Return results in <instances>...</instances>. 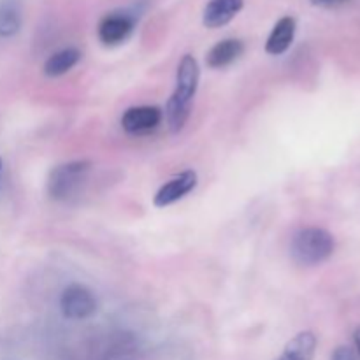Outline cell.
<instances>
[{"label": "cell", "mask_w": 360, "mask_h": 360, "mask_svg": "<svg viewBox=\"0 0 360 360\" xmlns=\"http://www.w3.org/2000/svg\"><path fill=\"white\" fill-rule=\"evenodd\" d=\"M200 69L195 56L185 55L176 70V88L165 105V120L172 132H179L190 116L193 97L197 94Z\"/></svg>", "instance_id": "cell-1"}, {"label": "cell", "mask_w": 360, "mask_h": 360, "mask_svg": "<svg viewBox=\"0 0 360 360\" xmlns=\"http://www.w3.org/2000/svg\"><path fill=\"white\" fill-rule=\"evenodd\" d=\"M334 248L336 243L330 232L320 227H308L295 232L290 243V255L299 266L313 267L329 260Z\"/></svg>", "instance_id": "cell-2"}, {"label": "cell", "mask_w": 360, "mask_h": 360, "mask_svg": "<svg viewBox=\"0 0 360 360\" xmlns=\"http://www.w3.org/2000/svg\"><path fill=\"white\" fill-rule=\"evenodd\" d=\"M91 164L88 160H74L56 165L48 178V193L53 200H69L84 185Z\"/></svg>", "instance_id": "cell-3"}, {"label": "cell", "mask_w": 360, "mask_h": 360, "mask_svg": "<svg viewBox=\"0 0 360 360\" xmlns=\"http://www.w3.org/2000/svg\"><path fill=\"white\" fill-rule=\"evenodd\" d=\"M60 309L67 320H86L97 311V299L91 294L90 288L72 283L62 292Z\"/></svg>", "instance_id": "cell-4"}, {"label": "cell", "mask_w": 360, "mask_h": 360, "mask_svg": "<svg viewBox=\"0 0 360 360\" xmlns=\"http://www.w3.org/2000/svg\"><path fill=\"white\" fill-rule=\"evenodd\" d=\"M136 18L127 11H112L105 14L97 27L98 41L104 46H118L132 35Z\"/></svg>", "instance_id": "cell-5"}, {"label": "cell", "mask_w": 360, "mask_h": 360, "mask_svg": "<svg viewBox=\"0 0 360 360\" xmlns=\"http://www.w3.org/2000/svg\"><path fill=\"white\" fill-rule=\"evenodd\" d=\"M164 112L157 105H136L129 108L122 116V129L127 134L143 136L158 129L162 123Z\"/></svg>", "instance_id": "cell-6"}, {"label": "cell", "mask_w": 360, "mask_h": 360, "mask_svg": "<svg viewBox=\"0 0 360 360\" xmlns=\"http://www.w3.org/2000/svg\"><path fill=\"white\" fill-rule=\"evenodd\" d=\"M197 186V172L195 171H183L181 174L174 176L169 179L165 185H162L157 190L153 197L155 207H167L171 204L178 202L183 197L188 195L193 188Z\"/></svg>", "instance_id": "cell-7"}, {"label": "cell", "mask_w": 360, "mask_h": 360, "mask_svg": "<svg viewBox=\"0 0 360 360\" xmlns=\"http://www.w3.org/2000/svg\"><path fill=\"white\" fill-rule=\"evenodd\" d=\"M245 0H210L204 7L202 23L207 28H221L241 13Z\"/></svg>", "instance_id": "cell-8"}, {"label": "cell", "mask_w": 360, "mask_h": 360, "mask_svg": "<svg viewBox=\"0 0 360 360\" xmlns=\"http://www.w3.org/2000/svg\"><path fill=\"white\" fill-rule=\"evenodd\" d=\"M295 30H297L295 18L283 16L281 20H278V23L274 25L266 41V51L273 56L283 55L285 51H288L292 42H294Z\"/></svg>", "instance_id": "cell-9"}, {"label": "cell", "mask_w": 360, "mask_h": 360, "mask_svg": "<svg viewBox=\"0 0 360 360\" xmlns=\"http://www.w3.org/2000/svg\"><path fill=\"white\" fill-rule=\"evenodd\" d=\"M245 53V44L239 39H224L207 51L206 63L211 69H225Z\"/></svg>", "instance_id": "cell-10"}, {"label": "cell", "mask_w": 360, "mask_h": 360, "mask_svg": "<svg viewBox=\"0 0 360 360\" xmlns=\"http://www.w3.org/2000/svg\"><path fill=\"white\" fill-rule=\"evenodd\" d=\"M316 336L311 330L299 333L297 336L292 338L285 347L283 354L274 360H313L316 352Z\"/></svg>", "instance_id": "cell-11"}, {"label": "cell", "mask_w": 360, "mask_h": 360, "mask_svg": "<svg viewBox=\"0 0 360 360\" xmlns=\"http://www.w3.org/2000/svg\"><path fill=\"white\" fill-rule=\"evenodd\" d=\"M81 58V51L76 48H63L53 53L44 62V74L48 77H58L69 72Z\"/></svg>", "instance_id": "cell-12"}, {"label": "cell", "mask_w": 360, "mask_h": 360, "mask_svg": "<svg viewBox=\"0 0 360 360\" xmlns=\"http://www.w3.org/2000/svg\"><path fill=\"white\" fill-rule=\"evenodd\" d=\"M21 28V9L16 0L0 2V37H13Z\"/></svg>", "instance_id": "cell-13"}, {"label": "cell", "mask_w": 360, "mask_h": 360, "mask_svg": "<svg viewBox=\"0 0 360 360\" xmlns=\"http://www.w3.org/2000/svg\"><path fill=\"white\" fill-rule=\"evenodd\" d=\"M333 360H359V357L354 352V348L338 347L336 350L333 352Z\"/></svg>", "instance_id": "cell-14"}, {"label": "cell", "mask_w": 360, "mask_h": 360, "mask_svg": "<svg viewBox=\"0 0 360 360\" xmlns=\"http://www.w3.org/2000/svg\"><path fill=\"white\" fill-rule=\"evenodd\" d=\"M311 2L319 7H340L348 4L350 0H311Z\"/></svg>", "instance_id": "cell-15"}, {"label": "cell", "mask_w": 360, "mask_h": 360, "mask_svg": "<svg viewBox=\"0 0 360 360\" xmlns=\"http://www.w3.org/2000/svg\"><path fill=\"white\" fill-rule=\"evenodd\" d=\"M354 341H355V348H357V355L360 359V327L354 333Z\"/></svg>", "instance_id": "cell-16"}, {"label": "cell", "mask_w": 360, "mask_h": 360, "mask_svg": "<svg viewBox=\"0 0 360 360\" xmlns=\"http://www.w3.org/2000/svg\"><path fill=\"white\" fill-rule=\"evenodd\" d=\"M2 169H4V162L2 158H0V178H2Z\"/></svg>", "instance_id": "cell-17"}]
</instances>
